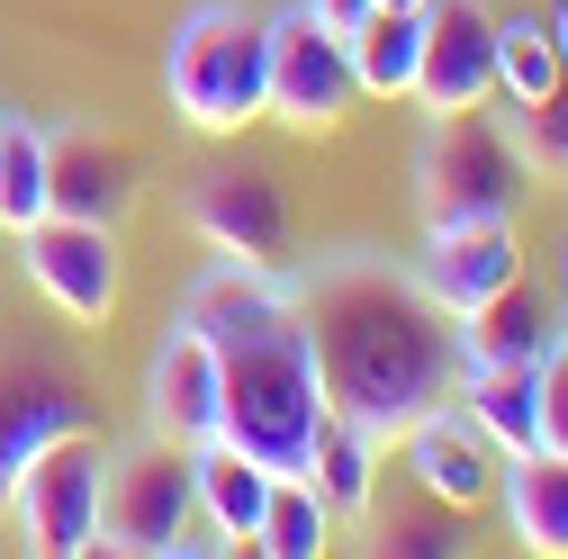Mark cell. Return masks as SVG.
<instances>
[{
	"label": "cell",
	"instance_id": "obj_9",
	"mask_svg": "<svg viewBox=\"0 0 568 559\" xmlns=\"http://www.w3.org/2000/svg\"><path fill=\"white\" fill-rule=\"evenodd\" d=\"M19 280L63 316L100 334L118 316V289H126V253H118V226H82V217H37L19 226Z\"/></svg>",
	"mask_w": 568,
	"mask_h": 559
},
{
	"label": "cell",
	"instance_id": "obj_27",
	"mask_svg": "<svg viewBox=\"0 0 568 559\" xmlns=\"http://www.w3.org/2000/svg\"><path fill=\"white\" fill-rule=\"evenodd\" d=\"M532 388H541V451H568V325L541 343Z\"/></svg>",
	"mask_w": 568,
	"mask_h": 559
},
{
	"label": "cell",
	"instance_id": "obj_23",
	"mask_svg": "<svg viewBox=\"0 0 568 559\" xmlns=\"http://www.w3.org/2000/svg\"><path fill=\"white\" fill-rule=\"evenodd\" d=\"M334 506L316 497L307 478H271V506H262V532H253V550H271V559H325L334 550Z\"/></svg>",
	"mask_w": 568,
	"mask_h": 559
},
{
	"label": "cell",
	"instance_id": "obj_30",
	"mask_svg": "<svg viewBox=\"0 0 568 559\" xmlns=\"http://www.w3.org/2000/svg\"><path fill=\"white\" fill-rule=\"evenodd\" d=\"M371 10H424V0H371Z\"/></svg>",
	"mask_w": 568,
	"mask_h": 559
},
{
	"label": "cell",
	"instance_id": "obj_31",
	"mask_svg": "<svg viewBox=\"0 0 568 559\" xmlns=\"http://www.w3.org/2000/svg\"><path fill=\"white\" fill-rule=\"evenodd\" d=\"M559 298H568V253H559Z\"/></svg>",
	"mask_w": 568,
	"mask_h": 559
},
{
	"label": "cell",
	"instance_id": "obj_15",
	"mask_svg": "<svg viewBox=\"0 0 568 559\" xmlns=\"http://www.w3.org/2000/svg\"><path fill=\"white\" fill-rule=\"evenodd\" d=\"M145 434H163L181 451L217 443V353L190 325H163V343L145 353Z\"/></svg>",
	"mask_w": 568,
	"mask_h": 559
},
{
	"label": "cell",
	"instance_id": "obj_26",
	"mask_svg": "<svg viewBox=\"0 0 568 559\" xmlns=\"http://www.w3.org/2000/svg\"><path fill=\"white\" fill-rule=\"evenodd\" d=\"M515 154L532 181H568V82L541 91L532 109H515Z\"/></svg>",
	"mask_w": 568,
	"mask_h": 559
},
{
	"label": "cell",
	"instance_id": "obj_19",
	"mask_svg": "<svg viewBox=\"0 0 568 559\" xmlns=\"http://www.w3.org/2000/svg\"><path fill=\"white\" fill-rule=\"evenodd\" d=\"M379 469H388V443L362 434L352 415H325V434H316V451H307V487L334 506V524H362V515H371V497L388 487Z\"/></svg>",
	"mask_w": 568,
	"mask_h": 559
},
{
	"label": "cell",
	"instance_id": "obj_16",
	"mask_svg": "<svg viewBox=\"0 0 568 559\" xmlns=\"http://www.w3.org/2000/svg\"><path fill=\"white\" fill-rule=\"evenodd\" d=\"M496 506H506V532L524 550L568 559V451H515L496 478Z\"/></svg>",
	"mask_w": 568,
	"mask_h": 559
},
{
	"label": "cell",
	"instance_id": "obj_10",
	"mask_svg": "<svg viewBox=\"0 0 568 559\" xmlns=\"http://www.w3.org/2000/svg\"><path fill=\"white\" fill-rule=\"evenodd\" d=\"M415 289L434 298L452 325L478 316L496 289L524 280V244H515V217H460V226H424V253L406 262Z\"/></svg>",
	"mask_w": 568,
	"mask_h": 559
},
{
	"label": "cell",
	"instance_id": "obj_28",
	"mask_svg": "<svg viewBox=\"0 0 568 559\" xmlns=\"http://www.w3.org/2000/svg\"><path fill=\"white\" fill-rule=\"evenodd\" d=\"M298 10H307L316 28H334V37H352V28L371 19V0H298Z\"/></svg>",
	"mask_w": 568,
	"mask_h": 559
},
{
	"label": "cell",
	"instance_id": "obj_1",
	"mask_svg": "<svg viewBox=\"0 0 568 559\" xmlns=\"http://www.w3.org/2000/svg\"><path fill=\"white\" fill-rule=\"evenodd\" d=\"M298 316L325 370V406L379 443L434 415L460 379V325L388 253H325L316 271H298Z\"/></svg>",
	"mask_w": 568,
	"mask_h": 559
},
{
	"label": "cell",
	"instance_id": "obj_18",
	"mask_svg": "<svg viewBox=\"0 0 568 559\" xmlns=\"http://www.w3.org/2000/svg\"><path fill=\"white\" fill-rule=\"evenodd\" d=\"M190 487H199V524L217 532L226 550H244V541L262 532L271 469H262V460H244L235 443H207V451H190Z\"/></svg>",
	"mask_w": 568,
	"mask_h": 559
},
{
	"label": "cell",
	"instance_id": "obj_14",
	"mask_svg": "<svg viewBox=\"0 0 568 559\" xmlns=\"http://www.w3.org/2000/svg\"><path fill=\"white\" fill-rule=\"evenodd\" d=\"M190 226L207 235V253H244V262H280L290 253V199L253 163H207L190 181Z\"/></svg>",
	"mask_w": 568,
	"mask_h": 559
},
{
	"label": "cell",
	"instance_id": "obj_4",
	"mask_svg": "<svg viewBox=\"0 0 568 559\" xmlns=\"http://www.w3.org/2000/svg\"><path fill=\"white\" fill-rule=\"evenodd\" d=\"M532 190L524 154H515V126L487 118V109H452L424 126L415 145V207L424 226H460V217H515V199Z\"/></svg>",
	"mask_w": 568,
	"mask_h": 559
},
{
	"label": "cell",
	"instance_id": "obj_20",
	"mask_svg": "<svg viewBox=\"0 0 568 559\" xmlns=\"http://www.w3.org/2000/svg\"><path fill=\"white\" fill-rule=\"evenodd\" d=\"M352 54V91L362 100H415V63H424V10H371L362 28L343 37Z\"/></svg>",
	"mask_w": 568,
	"mask_h": 559
},
{
	"label": "cell",
	"instance_id": "obj_5",
	"mask_svg": "<svg viewBox=\"0 0 568 559\" xmlns=\"http://www.w3.org/2000/svg\"><path fill=\"white\" fill-rule=\"evenodd\" d=\"M199 524V487H190V451L145 434L135 451H109V487H100V550L118 559H181Z\"/></svg>",
	"mask_w": 568,
	"mask_h": 559
},
{
	"label": "cell",
	"instance_id": "obj_8",
	"mask_svg": "<svg viewBox=\"0 0 568 559\" xmlns=\"http://www.w3.org/2000/svg\"><path fill=\"white\" fill-rule=\"evenodd\" d=\"M73 425H91V379L63 353H45V343L0 334V506H10L19 469Z\"/></svg>",
	"mask_w": 568,
	"mask_h": 559
},
{
	"label": "cell",
	"instance_id": "obj_29",
	"mask_svg": "<svg viewBox=\"0 0 568 559\" xmlns=\"http://www.w3.org/2000/svg\"><path fill=\"white\" fill-rule=\"evenodd\" d=\"M550 37H559V63H568V0H559V10H550Z\"/></svg>",
	"mask_w": 568,
	"mask_h": 559
},
{
	"label": "cell",
	"instance_id": "obj_17",
	"mask_svg": "<svg viewBox=\"0 0 568 559\" xmlns=\"http://www.w3.org/2000/svg\"><path fill=\"white\" fill-rule=\"evenodd\" d=\"M452 406L496 443V451H541V388H532V362H487V370H460L452 379Z\"/></svg>",
	"mask_w": 568,
	"mask_h": 559
},
{
	"label": "cell",
	"instance_id": "obj_22",
	"mask_svg": "<svg viewBox=\"0 0 568 559\" xmlns=\"http://www.w3.org/2000/svg\"><path fill=\"white\" fill-rule=\"evenodd\" d=\"M559 334V307L532 298L524 280L496 289L478 316H460V370H487V362H541V343Z\"/></svg>",
	"mask_w": 568,
	"mask_h": 559
},
{
	"label": "cell",
	"instance_id": "obj_7",
	"mask_svg": "<svg viewBox=\"0 0 568 559\" xmlns=\"http://www.w3.org/2000/svg\"><path fill=\"white\" fill-rule=\"evenodd\" d=\"M262 118H280L290 135H334L362 91H352V54L334 28H316L307 10H271L262 19Z\"/></svg>",
	"mask_w": 568,
	"mask_h": 559
},
{
	"label": "cell",
	"instance_id": "obj_3",
	"mask_svg": "<svg viewBox=\"0 0 568 559\" xmlns=\"http://www.w3.org/2000/svg\"><path fill=\"white\" fill-rule=\"evenodd\" d=\"M262 10H235V0H199L163 45V100L199 135H244L262 118Z\"/></svg>",
	"mask_w": 568,
	"mask_h": 559
},
{
	"label": "cell",
	"instance_id": "obj_2",
	"mask_svg": "<svg viewBox=\"0 0 568 559\" xmlns=\"http://www.w3.org/2000/svg\"><path fill=\"white\" fill-rule=\"evenodd\" d=\"M325 415L334 406H325V370H316V343H307L298 307L262 334H244L235 353H217V443H235L271 478H307Z\"/></svg>",
	"mask_w": 568,
	"mask_h": 559
},
{
	"label": "cell",
	"instance_id": "obj_25",
	"mask_svg": "<svg viewBox=\"0 0 568 559\" xmlns=\"http://www.w3.org/2000/svg\"><path fill=\"white\" fill-rule=\"evenodd\" d=\"M45 217V126L0 118V226H37Z\"/></svg>",
	"mask_w": 568,
	"mask_h": 559
},
{
	"label": "cell",
	"instance_id": "obj_21",
	"mask_svg": "<svg viewBox=\"0 0 568 559\" xmlns=\"http://www.w3.org/2000/svg\"><path fill=\"white\" fill-rule=\"evenodd\" d=\"M362 532H371L379 559H460V550H469V515L434 506L424 487H397V497L379 487L371 515H362Z\"/></svg>",
	"mask_w": 568,
	"mask_h": 559
},
{
	"label": "cell",
	"instance_id": "obj_6",
	"mask_svg": "<svg viewBox=\"0 0 568 559\" xmlns=\"http://www.w3.org/2000/svg\"><path fill=\"white\" fill-rule=\"evenodd\" d=\"M100 487H109V443H100L91 425L54 434V443L19 469V487H10V524H19V541L45 550V559H82V550H100Z\"/></svg>",
	"mask_w": 568,
	"mask_h": 559
},
{
	"label": "cell",
	"instance_id": "obj_11",
	"mask_svg": "<svg viewBox=\"0 0 568 559\" xmlns=\"http://www.w3.org/2000/svg\"><path fill=\"white\" fill-rule=\"evenodd\" d=\"M388 451H397L406 487H424V497L452 506V515H487V506H496V478H506V451H496L452 397H443L434 415H415Z\"/></svg>",
	"mask_w": 568,
	"mask_h": 559
},
{
	"label": "cell",
	"instance_id": "obj_13",
	"mask_svg": "<svg viewBox=\"0 0 568 559\" xmlns=\"http://www.w3.org/2000/svg\"><path fill=\"white\" fill-rule=\"evenodd\" d=\"M145 199V163L100 126H45V217L82 226H126V207Z\"/></svg>",
	"mask_w": 568,
	"mask_h": 559
},
{
	"label": "cell",
	"instance_id": "obj_12",
	"mask_svg": "<svg viewBox=\"0 0 568 559\" xmlns=\"http://www.w3.org/2000/svg\"><path fill=\"white\" fill-rule=\"evenodd\" d=\"M496 100V10L487 0H424V63H415V109L452 118Z\"/></svg>",
	"mask_w": 568,
	"mask_h": 559
},
{
	"label": "cell",
	"instance_id": "obj_24",
	"mask_svg": "<svg viewBox=\"0 0 568 559\" xmlns=\"http://www.w3.org/2000/svg\"><path fill=\"white\" fill-rule=\"evenodd\" d=\"M568 82V63H559V37H550V19H496V91H506L515 109H532L541 91H559Z\"/></svg>",
	"mask_w": 568,
	"mask_h": 559
}]
</instances>
